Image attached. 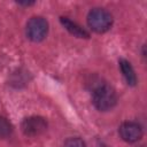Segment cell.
Wrapping results in <instances>:
<instances>
[{
    "label": "cell",
    "mask_w": 147,
    "mask_h": 147,
    "mask_svg": "<svg viewBox=\"0 0 147 147\" xmlns=\"http://www.w3.org/2000/svg\"><path fill=\"white\" fill-rule=\"evenodd\" d=\"M92 101L98 110L107 111L116 106L117 95L115 90L110 85L106 83H100L92 90Z\"/></svg>",
    "instance_id": "cell-1"
},
{
    "label": "cell",
    "mask_w": 147,
    "mask_h": 147,
    "mask_svg": "<svg viewBox=\"0 0 147 147\" xmlns=\"http://www.w3.org/2000/svg\"><path fill=\"white\" fill-rule=\"evenodd\" d=\"M87 24L94 32L102 33L110 29L113 24V16L103 8H93L87 15Z\"/></svg>",
    "instance_id": "cell-2"
},
{
    "label": "cell",
    "mask_w": 147,
    "mask_h": 147,
    "mask_svg": "<svg viewBox=\"0 0 147 147\" xmlns=\"http://www.w3.org/2000/svg\"><path fill=\"white\" fill-rule=\"evenodd\" d=\"M48 32V23L41 16L31 17L26 23V36L32 41H41Z\"/></svg>",
    "instance_id": "cell-3"
},
{
    "label": "cell",
    "mask_w": 147,
    "mask_h": 147,
    "mask_svg": "<svg viewBox=\"0 0 147 147\" xmlns=\"http://www.w3.org/2000/svg\"><path fill=\"white\" fill-rule=\"evenodd\" d=\"M21 129L26 137H37L47 129V121L40 116H30L22 121Z\"/></svg>",
    "instance_id": "cell-4"
},
{
    "label": "cell",
    "mask_w": 147,
    "mask_h": 147,
    "mask_svg": "<svg viewBox=\"0 0 147 147\" xmlns=\"http://www.w3.org/2000/svg\"><path fill=\"white\" fill-rule=\"evenodd\" d=\"M121 138L126 142H136L142 137V127L137 122L127 121L121 124L118 129Z\"/></svg>",
    "instance_id": "cell-5"
},
{
    "label": "cell",
    "mask_w": 147,
    "mask_h": 147,
    "mask_svg": "<svg viewBox=\"0 0 147 147\" xmlns=\"http://www.w3.org/2000/svg\"><path fill=\"white\" fill-rule=\"evenodd\" d=\"M60 21H61L62 25H63L71 34H74L75 37H78V38H88V37H90L88 32H86V31H85L82 26H79L77 23L70 21L68 17H61Z\"/></svg>",
    "instance_id": "cell-6"
},
{
    "label": "cell",
    "mask_w": 147,
    "mask_h": 147,
    "mask_svg": "<svg viewBox=\"0 0 147 147\" xmlns=\"http://www.w3.org/2000/svg\"><path fill=\"white\" fill-rule=\"evenodd\" d=\"M119 68H121V71L126 80V83L131 86H134L137 84V76H136V72L131 65V63L124 59H121L119 60Z\"/></svg>",
    "instance_id": "cell-7"
},
{
    "label": "cell",
    "mask_w": 147,
    "mask_h": 147,
    "mask_svg": "<svg viewBox=\"0 0 147 147\" xmlns=\"http://www.w3.org/2000/svg\"><path fill=\"white\" fill-rule=\"evenodd\" d=\"M11 132H13V126L9 123V121L0 116V139L7 138L8 136L11 134Z\"/></svg>",
    "instance_id": "cell-8"
},
{
    "label": "cell",
    "mask_w": 147,
    "mask_h": 147,
    "mask_svg": "<svg viewBox=\"0 0 147 147\" xmlns=\"http://www.w3.org/2000/svg\"><path fill=\"white\" fill-rule=\"evenodd\" d=\"M63 147H86V144L84 142L83 139L78 137H72V138H68L64 141Z\"/></svg>",
    "instance_id": "cell-9"
}]
</instances>
